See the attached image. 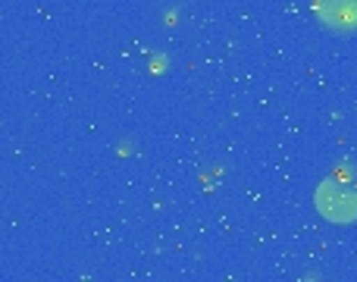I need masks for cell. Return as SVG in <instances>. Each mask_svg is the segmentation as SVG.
Wrapping results in <instances>:
<instances>
[{
  "label": "cell",
  "instance_id": "cell-1",
  "mask_svg": "<svg viewBox=\"0 0 357 282\" xmlns=\"http://www.w3.org/2000/svg\"><path fill=\"white\" fill-rule=\"evenodd\" d=\"M317 204L333 223H351L357 216V188L339 182V179H329V182L320 185Z\"/></svg>",
  "mask_w": 357,
  "mask_h": 282
},
{
  "label": "cell",
  "instance_id": "cell-2",
  "mask_svg": "<svg viewBox=\"0 0 357 282\" xmlns=\"http://www.w3.org/2000/svg\"><path fill=\"white\" fill-rule=\"evenodd\" d=\"M317 13L329 29L357 31V0H320Z\"/></svg>",
  "mask_w": 357,
  "mask_h": 282
}]
</instances>
